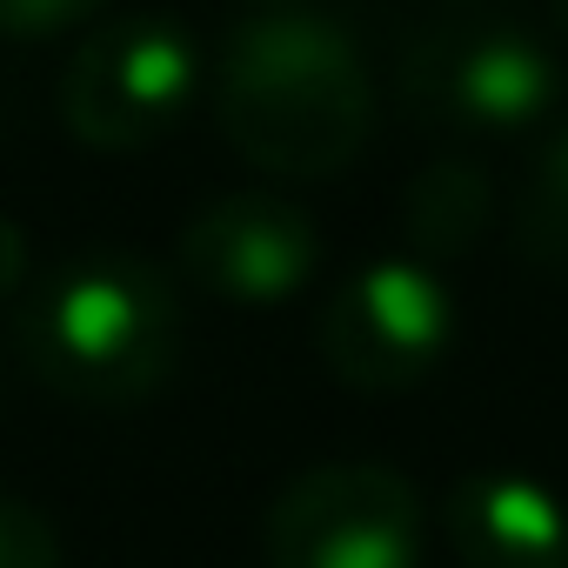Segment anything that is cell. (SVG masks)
Segmentation results:
<instances>
[{"mask_svg": "<svg viewBox=\"0 0 568 568\" xmlns=\"http://www.w3.org/2000/svg\"><path fill=\"white\" fill-rule=\"evenodd\" d=\"M214 114L227 148L274 181L342 174L375 134V81L362 48L328 14H254L227 34L214 68Z\"/></svg>", "mask_w": 568, "mask_h": 568, "instance_id": "obj_1", "label": "cell"}, {"mask_svg": "<svg viewBox=\"0 0 568 568\" xmlns=\"http://www.w3.org/2000/svg\"><path fill=\"white\" fill-rule=\"evenodd\" d=\"M34 375L81 408L148 402L181 355V302L134 247H88L61 261L21 315Z\"/></svg>", "mask_w": 568, "mask_h": 568, "instance_id": "obj_2", "label": "cell"}, {"mask_svg": "<svg viewBox=\"0 0 568 568\" xmlns=\"http://www.w3.org/2000/svg\"><path fill=\"white\" fill-rule=\"evenodd\" d=\"M455 342V308L442 274L415 254L375 261L328 295L315 322L322 368L355 395H402L442 368Z\"/></svg>", "mask_w": 568, "mask_h": 568, "instance_id": "obj_3", "label": "cell"}, {"mask_svg": "<svg viewBox=\"0 0 568 568\" xmlns=\"http://www.w3.org/2000/svg\"><path fill=\"white\" fill-rule=\"evenodd\" d=\"M201 94V48L174 21L94 28L61 81V121L81 148L134 154L154 148Z\"/></svg>", "mask_w": 568, "mask_h": 568, "instance_id": "obj_4", "label": "cell"}, {"mask_svg": "<svg viewBox=\"0 0 568 568\" xmlns=\"http://www.w3.org/2000/svg\"><path fill=\"white\" fill-rule=\"evenodd\" d=\"M267 568H422V495L382 462H328L267 508Z\"/></svg>", "mask_w": 568, "mask_h": 568, "instance_id": "obj_5", "label": "cell"}, {"mask_svg": "<svg viewBox=\"0 0 568 568\" xmlns=\"http://www.w3.org/2000/svg\"><path fill=\"white\" fill-rule=\"evenodd\" d=\"M402 88L422 114L468 128V134H521L535 128L555 94V54L521 28H435L408 48Z\"/></svg>", "mask_w": 568, "mask_h": 568, "instance_id": "obj_6", "label": "cell"}, {"mask_svg": "<svg viewBox=\"0 0 568 568\" xmlns=\"http://www.w3.org/2000/svg\"><path fill=\"white\" fill-rule=\"evenodd\" d=\"M181 267L227 308H281L322 274V227L295 194L241 187L207 201L181 234Z\"/></svg>", "mask_w": 568, "mask_h": 568, "instance_id": "obj_7", "label": "cell"}, {"mask_svg": "<svg viewBox=\"0 0 568 568\" xmlns=\"http://www.w3.org/2000/svg\"><path fill=\"white\" fill-rule=\"evenodd\" d=\"M462 568H568V508L515 468H475L448 495Z\"/></svg>", "mask_w": 568, "mask_h": 568, "instance_id": "obj_8", "label": "cell"}, {"mask_svg": "<svg viewBox=\"0 0 568 568\" xmlns=\"http://www.w3.org/2000/svg\"><path fill=\"white\" fill-rule=\"evenodd\" d=\"M488 227V174L475 161H435L415 174L408 201H402V234L415 247V261H448L468 254Z\"/></svg>", "mask_w": 568, "mask_h": 568, "instance_id": "obj_9", "label": "cell"}, {"mask_svg": "<svg viewBox=\"0 0 568 568\" xmlns=\"http://www.w3.org/2000/svg\"><path fill=\"white\" fill-rule=\"evenodd\" d=\"M515 241H521V254H535L548 267H568V128L548 134V148L528 168V194H521V214H515Z\"/></svg>", "mask_w": 568, "mask_h": 568, "instance_id": "obj_10", "label": "cell"}, {"mask_svg": "<svg viewBox=\"0 0 568 568\" xmlns=\"http://www.w3.org/2000/svg\"><path fill=\"white\" fill-rule=\"evenodd\" d=\"M0 568H61V535L34 501L0 495Z\"/></svg>", "mask_w": 568, "mask_h": 568, "instance_id": "obj_11", "label": "cell"}, {"mask_svg": "<svg viewBox=\"0 0 568 568\" xmlns=\"http://www.w3.org/2000/svg\"><path fill=\"white\" fill-rule=\"evenodd\" d=\"M101 0H0V34L14 41H41V34H61V28H81Z\"/></svg>", "mask_w": 568, "mask_h": 568, "instance_id": "obj_12", "label": "cell"}, {"mask_svg": "<svg viewBox=\"0 0 568 568\" xmlns=\"http://www.w3.org/2000/svg\"><path fill=\"white\" fill-rule=\"evenodd\" d=\"M28 281V234L14 214H0V302H14Z\"/></svg>", "mask_w": 568, "mask_h": 568, "instance_id": "obj_13", "label": "cell"}, {"mask_svg": "<svg viewBox=\"0 0 568 568\" xmlns=\"http://www.w3.org/2000/svg\"><path fill=\"white\" fill-rule=\"evenodd\" d=\"M561 14H568V0H561Z\"/></svg>", "mask_w": 568, "mask_h": 568, "instance_id": "obj_14", "label": "cell"}]
</instances>
